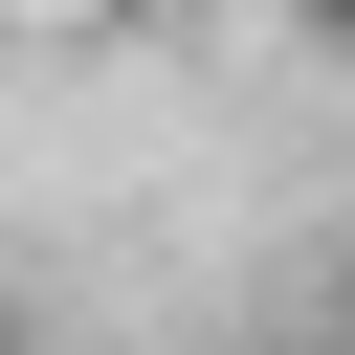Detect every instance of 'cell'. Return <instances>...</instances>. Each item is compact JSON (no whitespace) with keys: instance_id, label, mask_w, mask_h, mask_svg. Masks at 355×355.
Returning <instances> with one entry per match:
<instances>
[{"instance_id":"obj_2","label":"cell","mask_w":355,"mask_h":355,"mask_svg":"<svg viewBox=\"0 0 355 355\" xmlns=\"http://www.w3.org/2000/svg\"><path fill=\"white\" fill-rule=\"evenodd\" d=\"M333 355H355V222H333Z\"/></svg>"},{"instance_id":"obj_3","label":"cell","mask_w":355,"mask_h":355,"mask_svg":"<svg viewBox=\"0 0 355 355\" xmlns=\"http://www.w3.org/2000/svg\"><path fill=\"white\" fill-rule=\"evenodd\" d=\"M0 355H22V311H0Z\"/></svg>"},{"instance_id":"obj_1","label":"cell","mask_w":355,"mask_h":355,"mask_svg":"<svg viewBox=\"0 0 355 355\" xmlns=\"http://www.w3.org/2000/svg\"><path fill=\"white\" fill-rule=\"evenodd\" d=\"M266 22H288V44H311V67H355V0H266Z\"/></svg>"}]
</instances>
